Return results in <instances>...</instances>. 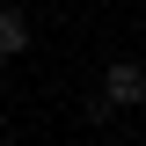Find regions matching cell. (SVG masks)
I'll return each instance as SVG.
<instances>
[{"label": "cell", "instance_id": "2", "mask_svg": "<svg viewBox=\"0 0 146 146\" xmlns=\"http://www.w3.org/2000/svg\"><path fill=\"white\" fill-rule=\"evenodd\" d=\"M22 51H29V15L15 0H0V58H22Z\"/></svg>", "mask_w": 146, "mask_h": 146}, {"label": "cell", "instance_id": "3", "mask_svg": "<svg viewBox=\"0 0 146 146\" xmlns=\"http://www.w3.org/2000/svg\"><path fill=\"white\" fill-rule=\"evenodd\" d=\"M110 117H117V110H110V102H102V95H88V102H80V124H88V131H102V124H110Z\"/></svg>", "mask_w": 146, "mask_h": 146}, {"label": "cell", "instance_id": "4", "mask_svg": "<svg viewBox=\"0 0 146 146\" xmlns=\"http://www.w3.org/2000/svg\"><path fill=\"white\" fill-rule=\"evenodd\" d=\"M139 44H146V7H139Z\"/></svg>", "mask_w": 146, "mask_h": 146}, {"label": "cell", "instance_id": "1", "mask_svg": "<svg viewBox=\"0 0 146 146\" xmlns=\"http://www.w3.org/2000/svg\"><path fill=\"white\" fill-rule=\"evenodd\" d=\"M95 95H102L110 110H139V102H146V66H139V58H110Z\"/></svg>", "mask_w": 146, "mask_h": 146}]
</instances>
